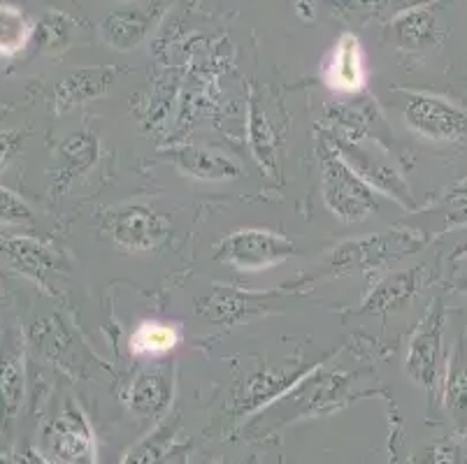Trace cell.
Instances as JSON below:
<instances>
[{
    "label": "cell",
    "instance_id": "1",
    "mask_svg": "<svg viewBox=\"0 0 467 464\" xmlns=\"http://www.w3.org/2000/svg\"><path fill=\"white\" fill-rule=\"evenodd\" d=\"M321 193L326 207L344 223H360L379 210L372 186L328 147L321 156Z\"/></svg>",
    "mask_w": 467,
    "mask_h": 464
},
{
    "label": "cell",
    "instance_id": "2",
    "mask_svg": "<svg viewBox=\"0 0 467 464\" xmlns=\"http://www.w3.org/2000/svg\"><path fill=\"white\" fill-rule=\"evenodd\" d=\"M426 244V237L416 230H384L375 237L347 242L333 253V270L337 274L381 270L390 263L400 261Z\"/></svg>",
    "mask_w": 467,
    "mask_h": 464
},
{
    "label": "cell",
    "instance_id": "3",
    "mask_svg": "<svg viewBox=\"0 0 467 464\" xmlns=\"http://www.w3.org/2000/svg\"><path fill=\"white\" fill-rule=\"evenodd\" d=\"M296 253V244L273 230H237L221 242L216 261L228 263L242 272H261L288 261Z\"/></svg>",
    "mask_w": 467,
    "mask_h": 464
},
{
    "label": "cell",
    "instance_id": "4",
    "mask_svg": "<svg viewBox=\"0 0 467 464\" xmlns=\"http://www.w3.org/2000/svg\"><path fill=\"white\" fill-rule=\"evenodd\" d=\"M444 372V309L435 302L432 312L416 327L407 351V374L426 388H435Z\"/></svg>",
    "mask_w": 467,
    "mask_h": 464
},
{
    "label": "cell",
    "instance_id": "5",
    "mask_svg": "<svg viewBox=\"0 0 467 464\" xmlns=\"http://www.w3.org/2000/svg\"><path fill=\"white\" fill-rule=\"evenodd\" d=\"M405 121L411 130L435 142H451L467 135L465 109L426 93H411L405 105Z\"/></svg>",
    "mask_w": 467,
    "mask_h": 464
},
{
    "label": "cell",
    "instance_id": "6",
    "mask_svg": "<svg viewBox=\"0 0 467 464\" xmlns=\"http://www.w3.org/2000/svg\"><path fill=\"white\" fill-rule=\"evenodd\" d=\"M109 232L121 249L151 251L170 235V221L144 204H126L112 214Z\"/></svg>",
    "mask_w": 467,
    "mask_h": 464
},
{
    "label": "cell",
    "instance_id": "7",
    "mask_svg": "<svg viewBox=\"0 0 467 464\" xmlns=\"http://www.w3.org/2000/svg\"><path fill=\"white\" fill-rule=\"evenodd\" d=\"M26 388V342L16 325H0V418L16 414Z\"/></svg>",
    "mask_w": 467,
    "mask_h": 464
},
{
    "label": "cell",
    "instance_id": "8",
    "mask_svg": "<svg viewBox=\"0 0 467 464\" xmlns=\"http://www.w3.org/2000/svg\"><path fill=\"white\" fill-rule=\"evenodd\" d=\"M0 253L5 255L12 270L28 276L36 284H42V286H47L49 276L57 274L58 270V255L33 237H0Z\"/></svg>",
    "mask_w": 467,
    "mask_h": 464
},
{
    "label": "cell",
    "instance_id": "9",
    "mask_svg": "<svg viewBox=\"0 0 467 464\" xmlns=\"http://www.w3.org/2000/svg\"><path fill=\"white\" fill-rule=\"evenodd\" d=\"M326 82L339 93H356L363 88L365 67L360 42L349 33L339 37V42L335 45L333 57L326 66Z\"/></svg>",
    "mask_w": 467,
    "mask_h": 464
},
{
    "label": "cell",
    "instance_id": "10",
    "mask_svg": "<svg viewBox=\"0 0 467 464\" xmlns=\"http://www.w3.org/2000/svg\"><path fill=\"white\" fill-rule=\"evenodd\" d=\"M423 270L426 267H414V270L396 272V274L386 276L379 286L370 293V297L365 300L363 312L365 314H389L402 309L414 295L419 293L423 284Z\"/></svg>",
    "mask_w": 467,
    "mask_h": 464
},
{
    "label": "cell",
    "instance_id": "11",
    "mask_svg": "<svg viewBox=\"0 0 467 464\" xmlns=\"http://www.w3.org/2000/svg\"><path fill=\"white\" fill-rule=\"evenodd\" d=\"M52 453L61 458V462L70 464H91L93 462V441L87 423L79 411H67L54 428Z\"/></svg>",
    "mask_w": 467,
    "mask_h": 464
},
{
    "label": "cell",
    "instance_id": "12",
    "mask_svg": "<svg viewBox=\"0 0 467 464\" xmlns=\"http://www.w3.org/2000/svg\"><path fill=\"white\" fill-rule=\"evenodd\" d=\"M112 70L98 67V70H79L72 72L61 82L57 88V109L58 112H67L75 105L91 100V98L103 96L112 84Z\"/></svg>",
    "mask_w": 467,
    "mask_h": 464
},
{
    "label": "cell",
    "instance_id": "13",
    "mask_svg": "<svg viewBox=\"0 0 467 464\" xmlns=\"http://www.w3.org/2000/svg\"><path fill=\"white\" fill-rule=\"evenodd\" d=\"M175 163L182 172L193 174L195 179H202V181L240 177V165L233 163L228 156L207 151V149H182V151L175 153Z\"/></svg>",
    "mask_w": 467,
    "mask_h": 464
},
{
    "label": "cell",
    "instance_id": "14",
    "mask_svg": "<svg viewBox=\"0 0 467 464\" xmlns=\"http://www.w3.org/2000/svg\"><path fill=\"white\" fill-rule=\"evenodd\" d=\"M150 15L144 10H126L109 16L103 26V36L117 49H133L142 42V37L150 31Z\"/></svg>",
    "mask_w": 467,
    "mask_h": 464
},
{
    "label": "cell",
    "instance_id": "15",
    "mask_svg": "<svg viewBox=\"0 0 467 464\" xmlns=\"http://www.w3.org/2000/svg\"><path fill=\"white\" fill-rule=\"evenodd\" d=\"M180 342L177 327L159 321H144L130 335V351L135 356H165Z\"/></svg>",
    "mask_w": 467,
    "mask_h": 464
},
{
    "label": "cell",
    "instance_id": "16",
    "mask_svg": "<svg viewBox=\"0 0 467 464\" xmlns=\"http://www.w3.org/2000/svg\"><path fill=\"white\" fill-rule=\"evenodd\" d=\"M31 31V24L19 7L0 3V57L19 54L26 46Z\"/></svg>",
    "mask_w": 467,
    "mask_h": 464
},
{
    "label": "cell",
    "instance_id": "17",
    "mask_svg": "<svg viewBox=\"0 0 467 464\" xmlns=\"http://www.w3.org/2000/svg\"><path fill=\"white\" fill-rule=\"evenodd\" d=\"M133 407L144 411V414H156L168 404L170 397V386L168 378L161 372H147L138 378L133 386Z\"/></svg>",
    "mask_w": 467,
    "mask_h": 464
},
{
    "label": "cell",
    "instance_id": "18",
    "mask_svg": "<svg viewBox=\"0 0 467 464\" xmlns=\"http://www.w3.org/2000/svg\"><path fill=\"white\" fill-rule=\"evenodd\" d=\"M398 40L405 49H419L432 42L435 37V19L431 12L426 10H414L407 12L402 19H398Z\"/></svg>",
    "mask_w": 467,
    "mask_h": 464
},
{
    "label": "cell",
    "instance_id": "19",
    "mask_svg": "<svg viewBox=\"0 0 467 464\" xmlns=\"http://www.w3.org/2000/svg\"><path fill=\"white\" fill-rule=\"evenodd\" d=\"M58 153H61L63 163L70 168V172H82V170L91 168L93 160H96L98 142L93 135L75 133L61 144Z\"/></svg>",
    "mask_w": 467,
    "mask_h": 464
},
{
    "label": "cell",
    "instance_id": "20",
    "mask_svg": "<svg viewBox=\"0 0 467 464\" xmlns=\"http://www.w3.org/2000/svg\"><path fill=\"white\" fill-rule=\"evenodd\" d=\"M249 130H252V147L258 163L273 172L275 165H277V142H275V133L270 123H267L265 114H258L256 109H252V126H249Z\"/></svg>",
    "mask_w": 467,
    "mask_h": 464
},
{
    "label": "cell",
    "instance_id": "21",
    "mask_svg": "<svg viewBox=\"0 0 467 464\" xmlns=\"http://www.w3.org/2000/svg\"><path fill=\"white\" fill-rule=\"evenodd\" d=\"M437 216H441V228H461L467 225V181L453 186L437 207Z\"/></svg>",
    "mask_w": 467,
    "mask_h": 464
},
{
    "label": "cell",
    "instance_id": "22",
    "mask_svg": "<svg viewBox=\"0 0 467 464\" xmlns=\"http://www.w3.org/2000/svg\"><path fill=\"white\" fill-rule=\"evenodd\" d=\"M33 223V211L15 191L0 186V225Z\"/></svg>",
    "mask_w": 467,
    "mask_h": 464
},
{
    "label": "cell",
    "instance_id": "23",
    "mask_svg": "<svg viewBox=\"0 0 467 464\" xmlns=\"http://www.w3.org/2000/svg\"><path fill=\"white\" fill-rule=\"evenodd\" d=\"M447 399L456 423L461 425V428H465L467 425V369L465 367H456L451 372V378H449V386H447Z\"/></svg>",
    "mask_w": 467,
    "mask_h": 464
},
{
    "label": "cell",
    "instance_id": "24",
    "mask_svg": "<svg viewBox=\"0 0 467 464\" xmlns=\"http://www.w3.org/2000/svg\"><path fill=\"white\" fill-rule=\"evenodd\" d=\"M67 31H70V21L63 15H47L42 24L37 26V37H42V45L47 49H58L67 42Z\"/></svg>",
    "mask_w": 467,
    "mask_h": 464
},
{
    "label": "cell",
    "instance_id": "25",
    "mask_svg": "<svg viewBox=\"0 0 467 464\" xmlns=\"http://www.w3.org/2000/svg\"><path fill=\"white\" fill-rule=\"evenodd\" d=\"M407 0H339L342 15H363V16H379L386 10L396 12L398 7H405Z\"/></svg>",
    "mask_w": 467,
    "mask_h": 464
},
{
    "label": "cell",
    "instance_id": "26",
    "mask_svg": "<svg viewBox=\"0 0 467 464\" xmlns=\"http://www.w3.org/2000/svg\"><path fill=\"white\" fill-rule=\"evenodd\" d=\"M19 133H0V165H5L15 156V151L19 149Z\"/></svg>",
    "mask_w": 467,
    "mask_h": 464
},
{
    "label": "cell",
    "instance_id": "27",
    "mask_svg": "<svg viewBox=\"0 0 467 464\" xmlns=\"http://www.w3.org/2000/svg\"><path fill=\"white\" fill-rule=\"evenodd\" d=\"M453 288L458 293H467V253L461 258H453Z\"/></svg>",
    "mask_w": 467,
    "mask_h": 464
},
{
    "label": "cell",
    "instance_id": "28",
    "mask_svg": "<svg viewBox=\"0 0 467 464\" xmlns=\"http://www.w3.org/2000/svg\"><path fill=\"white\" fill-rule=\"evenodd\" d=\"M467 253V240L462 242V244L456 246V253H453V258H461V255Z\"/></svg>",
    "mask_w": 467,
    "mask_h": 464
}]
</instances>
